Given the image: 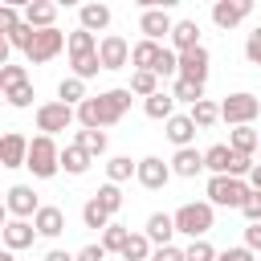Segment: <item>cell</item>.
<instances>
[{
  "label": "cell",
  "instance_id": "cell-28",
  "mask_svg": "<svg viewBox=\"0 0 261 261\" xmlns=\"http://www.w3.org/2000/svg\"><path fill=\"white\" fill-rule=\"evenodd\" d=\"M90 94H86V82L82 77H65L61 86H57V102H65V106H82Z\"/></svg>",
  "mask_w": 261,
  "mask_h": 261
},
{
  "label": "cell",
  "instance_id": "cell-46",
  "mask_svg": "<svg viewBox=\"0 0 261 261\" xmlns=\"http://www.w3.org/2000/svg\"><path fill=\"white\" fill-rule=\"evenodd\" d=\"M241 212H245V220H249V224H261V196H249Z\"/></svg>",
  "mask_w": 261,
  "mask_h": 261
},
{
  "label": "cell",
  "instance_id": "cell-13",
  "mask_svg": "<svg viewBox=\"0 0 261 261\" xmlns=\"http://www.w3.org/2000/svg\"><path fill=\"white\" fill-rule=\"evenodd\" d=\"M249 12H253L249 0H216V4H212V20H216V29H232V24H241Z\"/></svg>",
  "mask_w": 261,
  "mask_h": 261
},
{
  "label": "cell",
  "instance_id": "cell-51",
  "mask_svg": "<svg viewBox=\"0 0 261 261\" xmlns=\"http://www.w3.org/2000/svg\"><path fill=\"white\" fill-rule=\"evenodd\" d=\"M249 179H253V192H257V188H261V163H257V167L249 171Z\"/></svg>",
  "mask_w": 261,
  "mask_h": 261
},
{
  "label": "cell",
  "instance_id": "cell-52",
  "mask_svg": "<svg viewBox=\"0 0 261 261\" xmlns=\"http://www.w3.org/2000/svg\"><path fill=\"white\" fill-rule=\"evenodd\" d=\"M0 261H16V257H12V253H4V257H0Z\"/></svg>",
  "mask_w": 261,
  "mask_h": 261
},
{
  "label": "cell",
  "instance_id": "cell-35",
  "mask_svg": "<svg viewBox=\"0 0 261 261\" xmlns=\"http://www.w3.org/2000/svg\"><path fill=\"white\" fill-rule=\"evenodd\" d=\"M82 53H98V41H94V33L73 29L69 33V57H82Z\"/></svg>",
  "mask_w": 261,
  "mask_h": 261
},
{
  "label": "cell",
  "instance_id": "cell-18",
  "mask_svg": "<svg viewBox=\"0 0 261 261\" xmlns=\"http://www.w3.org/2000/svg\"><path fill=\"white\" fill-rule=\"evenodd\" d=\"M53 20H57V4H49V0H29L24 4V24H33V29H57Z\"/></svg>",
  "mask_w": 261,
  "mask_h": 261
},
{
  "label": "cell",
  "instance_id": "cell-8",
  "mask_svg": "<svg viewBox=\"0 0 261 261\" xmlns=\"http://www.w3.org/2000/svg\"><path fill=\"white\" fill-rule=\"evenodd\" d=\"M171 29H175V20L167 16V8H143V16H139L143 41H163V37H171Z\"/></svg>",
  "mask_w": 261,
  "mask_h": 261
},
{
  "label": "cell",
  "instance_id": "cell-42",
  "mask_svg": "<svg viewBox=\"0 0 261 261\" xmlns=\"http://www.w3.org/2000/svg\"><path fill=\"white\" fill-rule=\"evenodd\" d=\"M4 98H8V106H16V110H24V106H33V86L24 82V86H16V90H8Z\"/></svg>",
  "mask_w": 261,
  "mask_h": 261
},
{
  "label": "cell",
  "instance_id": "cell-40",
  "mask_svg": "<svg viewBox=\"0 0 261 261\" xmlns=\"http://www.w3.org/2000/svg\"><path fill=\"white\" fill-rule=\"evenodd\" d=\"M24 82H29L24 65H4V69H0V90H4V94L16 90V86H24Z\"/></svg>",
  "mask_w": 261,
  "mask_h": 261
},
{
  "label": "cell",
  "instance_id": "cell-30",
  "mask_svg": "<svg viewBox=\"0 0 261 261\" xmlns=\"http://www.w3.org/2000/svg\"><path fill=\"white\" fill-rule=\"evenodd\" d=\"M171 98H175V102H188V106H196V102H204V86H200V82H188V77H175V86H171Z\"/></svg>",
  "mask_w": 261,
  "mask_h": 261
},
{
  "label": "cell",
  "instance_id": "cell-39",
  "mask_svg": "<svg viewBox=\"0 0 261 261\" xmlns=\"http://www.w3.org/2000/svg\"><path fill=\"white\" fill-rule=\"evenodd\" d=\"M69 61H73V77H82V82L102 69V57L98 53H82V57H69Z\"/></svg>",
  "mask_w": 261,
  "mask_h": 261
},
{
  "label": "cell",
  "instance_id": "cell-24",
  "mask_svg": "<svg viewBox=\"0 0 261 261\" xmlns=\"http://www.w3.org/2000/svg\"><path fill=\"white\" fill-rule=\"evenodd\" d=\"M171 41H175V49H179V53L196 49V45H200V24H196V20H175Z\"/></svg>",
  "mask_w": 261,
  "mask_h": 261
},
{
  "label": "cell",
  "instance_id": "cell-9",
  "mask_svg": "<svg viewBox=\"0 0 261 261\" xmlns=\"http://www.w3.org/2000/svg\"><path fill=\"white\" fill-rule=\"evenodd\" d=\"M171 175H175V171H171V167H167L159 155H147V159H139V175H135V179H139L147 192H159V188H163Z\"/></svg>",
  "mask_w": 261,
  "mask_h": 261
},
{
  "label": "cell",
  "instance_id": "cell-5",
  "mask_svg": "<svg viewBox=\"0 0 261 261\" xmlns=\"http://www.w3.org/2000/svg\"><path fill=\"white\" fill-rule=\"evenodd\" d=\"M249 196H253V192H249L241 179H232V175H212V179H208V204H220V208H245Z\"/></svg>",
  "mask_w": 261,
  "mask_h": 261
},
{
  "label": "cell",
  "instance_id": "cell-22",
  "mask_svg": "<svg viewBox=\"0 0 261 261\" xmlns=\"http://www.w3.org/2000/svg\"><path fill=\"white\" fill-rule=\"evenodd\" d=\"M228 147H232L237 155H249V159H253V151H261V130H253V126H232Z\"/></svg>",
  "mask_w": 261,
  "mask_h": 261
},
{
  "label": "cell",
  "instance_id": "cell-21",
  "mask_svg": "<svg viewBox=\"0 0 261 261\" xmlns=\"http://www.w3.org/2000/svg\"><path fill=\"white\" fill-rule=\"evenodd\" d=\"M232 159H237V151H232L228 143H216V147L204 151V167H208L212 175H228V171H232Z\"/></svg>",
  "mask_w": 261,
  "mask_h": 261
},
{
  "label": "cell",
  "instance_id": "cell-53",
  "mask_svg": "<svg viewBox=\"0 0 261 261\" xmlns=\"http://www.w3.org/2000/svg\"><path fill=\"white\" fill-rule=\"evenodd\" d=\"M253 196H261V188H257V192H253Z\"/></svg>",
  "mask_w": 261,
  "mask_h": 261
},
{
  "label": "cell",
  "instance_id": "cell-31",
  "mask_svg": "<svg viewBox=\"0 0 261 261\" xmlns=\"http://www.w3.org/2000/svg\"><path fill=\"white\" fill-rule=\"evenodd\" d=\"M94 200H98V208H102L106 216H114V212L122 208V192H118V184H110V179H106V184L94 192Z\"/></svg>",
  "mask_w": 261,
  "mask_h": 261
},
{
  "label": "cell",
  "instance_id": "cell-10",
  "mask_svg": "<svg viewBox=\"0 0 261 261\" xmlns=\"http://www.w3.org/2000/svg\"><path fill=\"white\" fill-rule=\"evenodd\" d=\"M208 49L204 45H196V49H188V53H179V77H188V82H208Z\"/></svg>",
  "mask_w": 261,
  "mask_h": 261
},
{
  "label": "cell",
  "instance_id": "cell-23",
  "mask_svg": "<svg viewBox=\"0 0 261 261\" xmlns=\"http://www.w3.org/2000/svg\"><path fill=\"white\" fill-rule=\"evenodd\" d=\"M171 171H175V175H184V179H192V175H200V171H204V155H200L196 147H184V151H175Z\"/></svg>",
  "mask_w": 261,
  "mask_h": 261
},
{
  "label": "cell",
  "instance_id": "cell-6",
  "mask_svg": "<svg viewBox=\"0 0 261 261\" xmlns=\"http://www.w3.org/2000/svg\"><path fill=\"white\" fill-rule=\"evenodd\" d=\"M261 114V98H253V94H228L224 102H220V118L228 122V126H249L253 118Z\"/></svg>",
  "mask_w": 261,
  "mask_h": 261
},
{
  "label": "cell",
  "instance_id": "cell-1",
  "mask_svg": "<svg viewBox=\"0 0 261 261\" xmlns=\"http://www.w3.org/2000/svg\"><path fill=\"white\" fill-rule=\"evenodd\" d=\"M126 110H130V86H118V90H106V94H90L77 106V126L82 130H102V126H114Z\"/></svg>",
  "mask_w": 261,
  "mask_h": 261
},
{
  "label": "cell",
  "instance_id": "cell-41",
  "mask_svg": "<svg viewBox=\"0 0 261 261\" xmlns=\"http://www.w3.org/2000/svg\"><path fill=\"white\" fill-rule=\"evenodd\" d=\"M216 257H220V253H216L208 241H192V245L184 249V261H216Z\"/></svg>",
  "mask_w": 261,
  "mask_h": 261
},
{
  "label": "cell",
  "instance_id": "cell-37",
  "mask_svg": "<svg viewBox=\"0 0 261 261\" xmlns=\"http://www.w3.org/2000/svg\"><path fill=\"white\" fill-rule=\"evenodd\" d=\"M82 220H86V228H102V232H106V228L114 224V220H110V216H106V212L98 208V200H94V196L86 200V208H82Z\"/></svg>",
  "mask_w": 261,
  "mask_h": 261
},
{
  "label": "cell",
  "instance_id": "cell-12",
  "mask_svg": "<svg viewBox=\"0 0 261 261\" xmlns=\"http://www.w3.org/2000/svg\"><path fill=\"white\" fill-rule=\"evenodd\" d=\"M8 212H12V220L37 216V212H41V204H37V192H33L29 184H12V188H8Z\"/></svg>",
  "mask_w": 261,
  "mask_h": 261
},
{
  "label": "cell",
  "instance_id": "cell-49",
  "mask_svg": "<svg viewBox=\"0 0 261 261\" xmlns=\"http://www.w3.org/2000/svg\"><path fill=\"white\" fill-rule=\"evenodd\" d=\"M245 249L261 253V224H249V228H245Z\"/></svg>",
  "mask_w": 261,
  "mask_h": 261
},
{
  "label": "cell",
  "instance_id": "cell-16",
  "mask_svg": "<svg viewBox=\"0 0 261 261\" xmlns=\"http://www.w3.org/2000/svg\"><path fill=\"white\" fill-rule=\"evenodd\" d=\"M163 53H167V49H163L159 41H139V45L130 49V65H135V69L155 73V69H159V61H163Z\"/></svg>",
  "mask_w": 261,
  "mask_h": 261
},
{
  "label": "cell",
  "instance_id": "cell-27",
  "mask_svg": "<svg viewBox=\"0 0 261 261\" xmlns=\"http://www.w3.org/2000/svg\"><path fill=\"white\" fill-rule=\"evenodd\" d=\"M90 159L94 155H86L77 143H69V147H61V167L69 171V175H86V167H90Z\"/></svg>",
  "mask_w": 261,
  "mask_h": 261
},
{
  "label": "cell",
  "instance_id": "cell-50",
  "mask_svg": "<svg viewBox=\"0 0 261 261\" xmlns=\"http://www.w3.org/2000/svg\"><path fill=\"white\" fill-rule=\"evenodd\" d=\"M45 261H77V257H69L65 249H49V253H45Z\"/></svg>",
  "mask_w": 261,
  "mask_h": 261
},
{
  "label": "cell",
  "instance_id": "cell-38",
  "mask_svg": "<svg viewBox=\"0 0 261 261\" xmlns=\"http://www.w3.org/2000/svg\"><path fill=\"white\" fill-rule=\"evenodd\" d=\"M126 241H130V228H122V224H110V228L102 232V249H106V253H122Z\"/></svg>",
  "mask_w": 261,
  "mask_h": 261
},
{
  "label": "cell",
  "instance_id": "cell-3",
  "mask_svg": "<svg viewBox=\"0 0 261 261\" xmlns=\"http://www.w3.org/2000/svg\"><path fill=\"white\" fill-rule=\"evenodd\" d=\"M208 228H212V204L208 200H192V204L175 208V232H184L192 241H204Z\"/></svg>",
  "mask_w": 261,
  "mask_h": 261
},
{
  "label": "cell",
  "instance_id": "cell-45",
  "mask_svg": "<svg viewBox=\"0 0 261 261\" xmlns=\"http://www.w3.org/2000/svg\"><path fill=\"white\" fill-rule=\"evenodd\" d=\"M216 261H257V253H253V249H245V245H237V249H224Z\"/></svg>",
  "mask_w": 261,
  "mask_h": 261
},
{
  "label": "cell",
  "instance_id": "cell-20",
  "mask_svg": "<svg viewBox=\"0 0 261 261\" xmlns=\"http://www.w3.org/2000/svg\"><path fill=\"white\" fill-rule=\"evenodd\" d=\"M33 237H37V224H29V220H8V224H4V245H8V253L29 249Z\"/></svg>",
  "mask_w": 261,
  "mask_h": 261
},
{
  "label": "cell",
  "instance_id": "cell-4",
  "mask_svg": "<svg viewBox=\"0 0 261 261\" xmlns=\"http://www.w3.org/2000/svg\"><path fill=\"white\" fill-rule=\"evenodd\" d=\"M65 45H69V41H65L61 29H37L33 41H29V49H24V57H29V65H45V61H53Z\"/></svg>",
  "mask_w": 261,
  "mask_h": 261
},
{
  "label": "cell",
  "instance_id": "cell-32",
  "mask_svg": "<svg viewBox=\"0 0 261 261\" xmlns=\"http://www.w3.org/2000/svg\"><path fill=\"white\" fill-rule=\"evenodd\" d=\"M151 241H147V232H130V241H126V249H122V261H151Z\"/></svg>",
  "mask_w": 261,
  "mask_h": 261
},
{
  "label": "cell",
  "instance_id": "cell-29",
  "mask_svg": "<svg viewBox=\"0 0 261 261\" xmlns=\"http://www.w3.org/2000/svg\"><path fill=\"white\" fill-rule=\"evenodd\" d=\"M130 94H139L143 102H147L151 94H159V73H147V69H135V73H130Z\"/></svg>",
  "mask_w": 261,
  "mask_h": 261
},
{
  "label": "cell",
  "instance_id": "cell-11",
  "mask_svg": "<svg viewBox=\"0 0 261 261\" xmlns=\"http://www.w3.org/2000/svg\"><path fill=\"white\" fill-rule=\"evenodd\" d=\"M29 143H33V139H24L20 130H8V135L0 139V163H4V167H24V163H29Z\"/></svg>",
  "mask_w": 261,
  "mask_h": 261
},
{
  "label": "cell",
  "instance_id": "cell-7",
  "mask_svg": "<svg viewBox=\"0 0 261 261\" xmlns=\"http://www.w3.org/2000/svg\"><path fill=\"white\" fill-rule=\"evenodd\" d=\"M77 122V110L73 106H65V102H45V106H37V130L41 135H57V130H65V126H73Z\"/></svg>",
  "mask_w": 261,
  "mask_h": 261
},
{
  "label": "cell",
  "instance_id": "cell-2",
  "mask_svg": "<svg viewBox=\"0 0 261 261\" xmlns=\"http://www.w3.org/2000/svg\"><path fill=\"white\" fill-rule=\"evenodd\" d=\"M37 179H49V175H57L61 171V147L49 139V135H37L33 143H29V163H24Z\"/></svg>",
  "mask_w": 261,
  "mask_h": 261
},
{
  "label": "cell",
  "instance_id": "cell-26",
  "mask_svg": "<svg viewBox=\"0 0 261 261\" xmlns=\"http://www.w3.org/2000/svg\"><path fill=\"white\" fill-rule=\"evenodd\" d=\"M77 16H82V29H86V33H98V29L110 24V8H106V4H82Z\"/></svg>",
  "mask_w": 261,
  "mask_h": 261
},
{
  "label": "cell",
  "instance_id": "cell-19",
  "mask_svg": "<svg viewBox=\"0 0 261 261\" xmlns=\"http://www.w3.org/2000/svg\"><path fill=\"white\" fill-rule=\"evenodd\" d=\"M196 122H192V114H175V118H167V139L175 143V151H184V147H192V139H196Z\"/></svg>",
  "mask_w": 261,
  "mask_h": 261
},
{
  "label": "cell",
  "instance_id": "cell-17",
  "mask_svg": "<svg viewBox=\"0 0 261 261\" xmlns=\"http://www.w3.org/2000/svg\"><path fill=\"white\" fill-rule=\"evenodd\" d=\"M33 224H37V237H61L65 232V212L57 204H41V212L33 216Z\"/></svg>",
  "mask_w": 261,
  "mask_h": 261
},
{
  "label": "cell",
  "instance_id": "cell-25",
  "mask_svg": "<svg viewBox=\"0 0 261 261\" xmlns=\"http://www.w3.org/2000/svg\"><path fill=\"white\" fill-rule=\"evenodd\" d=\"M143 110H147V118H159V122H167V118H175V98L171 94H151L147 102H143Z\"/></svg>",
  "mask_w": 261,
  "mask_h": 261
},
{
  "label": "cell",
  "instance_id": "cell-44",
  "mask_svg": "<svg viewBox=\"0 0 261 261\" xmlns=\"http://www.w3.org/2000/svg\"><path fill=\"white\" fill-rule=\"evenodd\" d=\"M20 24H24V20H20V12H16L12 4H0V29H4V33H12V29H20Z\"/></svg>",
  "mask_w": 261,
  "mask_h": 261
},
{
  "label": "cell",
  "instance_id": "cell-14",
  "mask_svg": "<svg viewBox=\"0 0 261 261\" xmlns=\"http://www.w3.org/2000/svg\"><path fill=\"white\" fill-rule=\"evenodd\" d=\"M98 57H102V69H122V65L130 61V45L110 33V37L98 41Z\"/></svg>",
  "mask_w": 261,
  "mask_h": 261
},
{
  "label": "cell",
  "instance_id": "cell-36",
  "mask_svg": "<svg viewBox=\"0 0 261 261\" xmlns=\"http://www.w3.org/2000/svg\"><path fill=\"white\" fill-rule=\"evenodd\" d=\"M86 155H102L106 151V130H77V139H73Z\"/></svg>",
  "mask_w": 261,
  "mask_h": 261
},
{
  "label": "cell",
  "instance_id": "cell-48",
  "mask_svg": "<svg viewBox=\"0 0 261 261\" xmlns=\"http://www.w3.org/2000/svg\"><path fill=\"white\" fill-rule=\"evenodd\" d=\"M151 261H184V249L163 245V249H155V253H151Z\"/></svg>",
  "mask_w": 261,
  "mask_h": 261
},
{
  "label": "cell",
  "instance_id": "cell-33",
  "mask_svg": "<svg viewBox=\"0 0 261 261\" xmlns=\"http://www.w3.org/2000/svg\"><path fill=\"white\" fill-rule=\"evenodd\" d=\"M106 175H110V184H126L130 175H139V163H130L126 155H114L106 163Z\"/></svg>",
  "mask_w": 261,
  "mask_h": 261
},
{
  "label": "cell",
  "instance_id": "cell-15",
  "mask_svg": "<svg viewBox=\"0 0 261 261\" xmlns=\"http://www.w3.org/2000/svg\"><path fill=\"white\" fill-rule=\"evenodd\" d=\"M143 232H147V241H151L155 249H163V245H171V237H175V216H167V212H151Z\"/></svg>",
  "mask_w": 261,
  "mask_h": 261
},
{
  "label": "cell",
  "instance_id": "cell-34",
  "mask_svg": "<svg viewBox=\"0 0 261 261\" xmlns=\"http://www.w3.org/2000/svg\"><path fill=\"white\" fill-rule=\"evenodd\" d=\"M216 118H220V106H216V102H208V98H204V102H196V106H192V122H196L200 130L216 126Z\"/></svg>",
  "mask_w": 261,
  "mask_h": 261
},
{
  "label": "cell",
  "instance_id": "cell-43",
  "mask_svg": "<svg viewBox=\"0 0 261 261\" xmlns=\"http://www.w3.org/2000/svg\"><path fill=\"white\" fill-rule=\"evenodd\" d=\"M245 57H249V65H261V24L249 33V41H245Z\"/></svg>",
  "mask_w": 261,
  "mask_h": 261
},
{
  "label": "cell",
  "instance_id": "cell-47",
  "mask_svg": "<svg viewBox=\"0 0 261 261\" xmlns=\"http://www.w3.org/2000/svg\"><path fill=\"white\" fill-rule=\"evenodd\" d=\"M73 257H77V261H106V249H102V245H86V249H77Z\"/></svg>",
  "mask_w": 261,
  "mask_h": 261
}]
</instances>
